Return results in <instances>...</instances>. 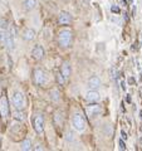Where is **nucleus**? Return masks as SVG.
Returning a JSON list of instances; mask_svg holds the SVG:
<instances>
[{"label":"nucleus","instance_id":"1","mask_svg":"<svg viewBox=\"0 0 142 151\" xmlns=\"http://www.w3.org/2000/svg\"><path fill=\"white\" fill-rule=\"evenodd\" d=\"M72 39H73V34L70 30H62L58 34V43L60 47H63V48L69 47L70 43H72Z\"/></svg>","mask_w":142,"mask_h":151},{"label":"nucleus","instance_id":"2","mask_svg":"<svg viewBox=\"0 0 142 151\" xmlns=\"http://www.w3.org/2000/svg\"><path fill=\"white\" fill-rule=\"evenodd\" d=\"M0 116H1V119L4 121L9 116V102H8V97L5 96V93H3V96L0 97Z\"/></svg>","mask_w":142,"mask_h":151},{"label":"nucleus","instance_id":"3","mask_svg":"<svg viewBox=\"0 0 142 151\" xmlns=\"http://www.w3.org/2000/svg\"><path fill=\"white\" fill-rule=\"evenodd\" d=\"M72 124H73L74 129L77 131H79V132H83L84 129H86V120H84V117L82 115H79V113H75V115L73 116Z\"/></svg>","mask_w":142,"mask_h":151},{"label":"nucleus","instance_id":"4","mask_svg":"<svg viewBox=\"0 0 142 151\" xmlns=\"http://www.w3.org/2000/svg\"><path fill=\"white\" fill-rule=\"evenodd\" d=\"M13 105L15 106L16 110H23L25 107V97L22 92H15L13 96Z\"/></svg>","mask_w":142,"mask_h":151},{"label":"nucleus","instance_id":"5","mask_svg":"<svg viewBox=\"0 0 142 151\" xmlns=\"http://www.w3.org/2000/svg\"><path fill=\"white\" fill-rule=\"evenodd\" d=\"M34 82L38 84V86H43V84L47 82V76L45 72L43 69H35L34 70Z\"/></svg>","mask_w":142,"mask_h":151},{"label":"nucleus","instance_id":"6","mask_svg":"<svg viewBox=\"0 0 142 151\" xmlns=\"http://www.w3.org/2000/svg\"><path fill=\"white\" fill-rule=\"evenodd\" d=\"M34 130L37 134H42L44 131V119L42 115H37L34 117Z\"/></svg>","mask_w":142,"mask_h":151},{"label":"nucleus","instance_id":"7","mask_svg":"<svg viewBox=\"0 0 142 151\" xmlns=\"http://www.w3.org/2000/svg\"><path fill=\"white\" fill-rule=\"evenodd\" d=\"M44 49H43V47L39 45V44H37L34 48H33V52H32V55H33V58H34L35 60H42L44 58Z\"/></svg>","mask_w":142,"mask_h":151},{"label":"nucleus","instance_id":"8","mask_svg":"<svg viewBox=\"0 0 142 151\" xmlns=\"http://www.w3.org/2000/svg\"><path fill=\"white\" fill-rule=\"evenodd\" d=\"M70 22H72V17H70L69 13H67V12H60L59 13L58 23L60 25H68V24H70Z\"/></svg>","mask_w":142,"mask_h":151},{"label":"nucleus","instance_id":"9","mask_svg":"<svg viewBox=\"0 0 142 151\" xmlns=\"http://www.w3.org/2000/svg\"><path fill=\"white\" fill-rule=\"evenodd\" d=\"M101 106L99 105H97V103H89V105L87 106V108H86V111H87V113L89 116H94V115H98L99 112H101Z\"/></svg>","mask_w":142,"mask_h":151},{"label":"nucleus","instance_id":"10","mask_svg":"<svg viewBox=\"0 0 142 151\" xmlns=\"http://www.w3.org/2000/svg\"><path fill=\"white\" fill-rule=\"evenodd\" d=\"M88 87H89V89H97V88H99L101 87V79H99L98 77H91L88 79Z\"/></svg>","mask_w":142,"mask_h":151},{"label":"nucleus","instance_id":"11","mask_svg":"<svg viewBox=\"0 0 142 151\" xmlns=\"http://www.w3.org/2000/svg\"><path fill=\"white\" fill-rule=\"evenodd\" d=\"M3 43L5 44L9 49H13L14 45H15V43H14V37L10 34V33H6L5 37H4V39H3Z\"/></svg>","mask_w":142,"mask_h":151},{"label":"nucleus","instance_id":"12","mask_svg":"<svg viewBox=\"0 0 142 151\" xmlns=\"http://www.w3.org/2000/svg\"><path fill=\"white\" fill-rule=\"evenodd\" d=\"M86 100L88 102H96L99 100V93L97 92V89H91L87 94H86Z\"/></svg>","mask_w":142,"mask_h":151},{"label":"nucleus","instance_id":"13","mask_svg":"<svg viewBox=\"0 0 142 151\" xmlns=\"http://www.w3.org/2000/svg\"><path fill=\"white\" fill-rule=\"evenodd\" d=\"M60 73L64 76L65 79H69V77H70V64H69V62L63 63L62 68H60Z\"/></svg>","mask_w":142,"mask_h":151},{"label":"nucleus","instance_id":"14","mask_svg":"<svg viewBox=\"0 0 142 151\" xmlns=\"http://www.w3.org/2000/svg\"><path fill=\"white\" fill-rule=\"evenodd\" d=\"M23 38H24L25 40H28V42L34 40L35 39V32H34V29H30V28L25 29L24 33H23Z\"/></svg>","mask_w":142,"mask_h":151},{"label":"nucleus","instance_id":"15","mask_svg":"<svg viewBox=\"0 0 142 151\" xmlns=\"http://www.w3.org/2000/svg\"><path fill=\"white\" fill-rule=\"evenodd\" d=\"M35 5H37L35 0H24V1H23V6H24L27 12L33 10V9L35 8Z\"/></svg>","mask_w":142,"mask_h":151},{"label":"nucleus","instance_id":"16","mask_svg":"<svg viewBox=\"0 0 142 151\" xmlns=\"http://www.w3.org/2000/svg\"><path fill=\"white\" fill-rule=\"evenodd\" d=\"M32 141L30 139H25L24 141L22 142V150H24V151H28V150H32Z\"/></svg>","mask_w":142,"mask_h":151},{"label":"nucleus","instance_id":"17","mask_svg":"<svg viewBox=\"0 0 142 151\" xmlns=\"http://www.w3.org/2000/svg\"><path fill=\"white\" fill-rule=\"evenodd\" d=\"M13 117L15 119L16 121H24V119H25V115L23 112H20V110H18V111H15L13 113Z\"/></svg>","mask_w":142,"mask_h":151},{"label":"nucleus","instance_id":"18","mask_svg":"<svg viewBox=\"0 0 142 151\" xmlns=\"http://www.w3.org/2000/svg\"><path fill=\"white\" fill-rule=\"evenodd\" d=\"M65 81H67V79L64 78V76L60 73V72L57 74V83H58L59 86H64V84H65Z\"/></svg>","mask_w":142,"mask_h":151},{"label":"nucleus","instance_id":"19","mask_svg":"<svg viewBox=\"0 0 142 151\" xmlns=\"http://www.w3.org/2000/svg\"><path fill=\"white\" fill-rule=\"evenodd\" d=\"M8 28H9L8 20H5V19H1V20H0V29H1V30H6Z\"/></svg>","mask_w":142,"mask_h":151},{"label":"nucleus","instance_id":"20","mask_svg":"<svg viewBox=\"0 0 142 151\" xmlns=\"http://www.w3.org/2000/svg\"><path fill=\"white\" fill-rule=\"evenodd\" d=\"M50 96H52V100H53V101H58V98H59V92L54 89V91L50 92Z\"/></svg>","mask_w":142,"mask_h":151},{"label":"nucleus","instance_id":"21","mask_svg":"<svg viewBox=\"0 0 142 151\" xmlns=\"http://www.w3.org/2000/svg\"><path fill=\"white\" fill-rule=\"evenodd\" d=\"M111 12H113V13H117V14H118V13H120L121 10H120V8H118L117 5H112V6H111Z\"/></svg>","mask_w":142,"mask_h":151},{"label":"nucleus","instance_id":"22","mask_svg":"<svg viewBox=\"0 0 142 151\" xmlns=\"http://www.w3.org/2000/svg\"><path fill=\"white\" fill-rule=\"evenodd\" d=\"M120 149L121 150H126V145L123 142V140H120Z\"/></svg>","mask_w":142,"mask_h":151},{"label":"nucleus","instance_id":"23","mask_svg":"<svg viewBox=\"0 0 142 151\" xmlns=\"http://www.w3.org/2000/svg\"><path fill=\"white\" fill-rule=\"evenodd\" d=\"M67 136H68V137H67V140H68V141H73V139H74V135L72 134V132H69V134H68Z\"/></svg>","mask_w":142,"mask_h":151},{"label":"nucleus","instance_id":"24","mask_svg":"<svg viewBox=\"0 0 142 151\" xmlns=\"http://www.w3.org/2000/svg\"><path fill=\"white\" fill-rule=\"evenodd\" d=\"M121 136H122V140H126L127 139V134L125 131H121Z\"/></svg>","mask_w":142,"mask_h":151},{"label":"nucleus","instance_id":"25","mask_svg":"<svg viewBox=\"0 0 142 151\" xmlns=\"http://www.w3.org/2000/svg\"><path fill=\"white\" fill-rule=\"evenodd\" d=\"M34 150H37V151L38 150H43V147H42V145H37L35 147H34Z\"/></svg>","mask_w":142,"mask_h":151},{"label":"nucleus","instance_id":"26","mask_svg":"<svg viewBox=\"0 0 142 151\" xmlns=\"http://www.w3.org/2000/svg\"><path fill=\"white\" fill-rule=\"evenodd\" d=\"M128 83H130V84H133V83H135V79H133V78H132V77H131V78L128 79Z\"/></svg>","mask_w":142,"mask_h":151},{"label":"nucleus","instance_id":"27","mask_svg":"<svg viewBox=\"0 0 142 151\" xmlns=\"http://www.w3.org/2000/svg\"><path fill=\"white\" fill-rule=\"evenodd\" d=\"M126 101H127V102H128V103H131V101H132V100H131V96H127V98H126Z\"/></svg>","mask_w":142,"mask_h":151},{"label":"nucleus","instance_id":"28","mask_svg":"<svg viewBox=\"0 0 142 151\" xmlns=\"http://www.w3.org/2000/svg\"><path fill=\"white\" fill-rule=\"evenodd\" d=\"M122 4H123V6H126L127 5V1H126V0H122Z\"/></svg>","mask_w":142,"mask_h":151},{"label":"nucleus","instance_id":"29","mask_svg":"<svg viewBox=\"0 0 142 151\" xmlns=\"http://www.w3.org/2000/svg\"><path fill=\"white\" fill-rule=\"evenodd\" d=\"M0 147H1V137H0Z\"/></svg>","mask_w":142,"mask_h":151},{"label":"nucleus","instance_id":"30","mask_svg":"<svg viewBox=\"0 0 142 151\" xmlns=\"http://www.w3.org/2000/svg\"><path fill=\"white\" fill-rule=\"evenodd\" d=\"M140 115H141V117H142V111H141V112H140Z\"/></svg>","mask_w":142,"mask_h":151},{"label":"nucleus","instance_id":"31","mask_svg":"<svg viewBox=\"0 0 142 151\" xmlns=\"http://www.w3.org/2000/svg\"><path fill=\"white\" fill-rule=\"evenodd\" d=\"M128 1H130V3H132V1H133V0H128Z\"/></svg>","mask_w":142,"mask_h":151},{"label":"nucleus","instance_id":"32","mask_svg":"<svg viewBox=\"0 0 142 151\" xmlns=\"http://www.w3.org/2000/svg\"><path fill=\"white\" fill-rule=\"evenodd\" d=\"M1 1H3V0H0V4H1Z\"/></svg>","mask_w":142,"mask_h":151}]
</instances>
